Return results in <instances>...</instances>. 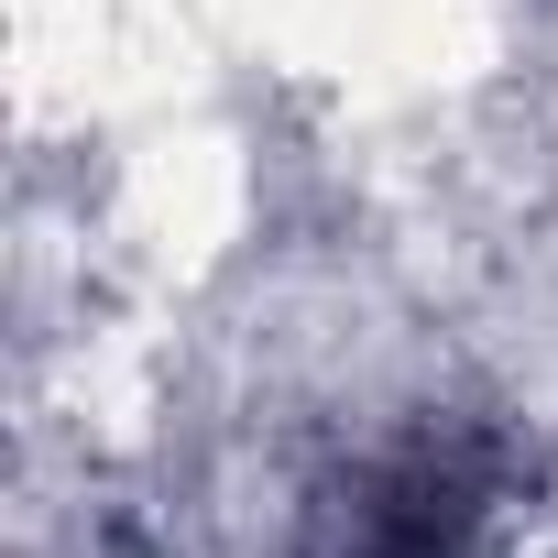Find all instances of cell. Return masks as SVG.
<instances>
[{"label":"cell","mask_w":558,"mask_h":558,"mask_svg":"<svg viewBox=\"0 0 558 558\" xmlns=\"http://www.w3.org/2000/svg\"><path fill=\"white\" fill-rule=\"evenodd\" d=\"M482 525H493V471L449 438H405L340 493L329 558H471Z\"/></svg>","instance_id":"obj_1"}]
</instances>
